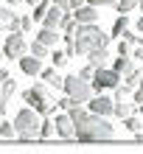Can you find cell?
Returning <instances> with one entry per match:
<instances>
[{
	"label": "cell",
	"mask_w": 143,
	"mask_h": 154,
	"mask_svg": "<svg viewBox=\"0 0 143 154\" xmlns=\"http://www.w3.org/2000/svg\"><path fill=\"white\" fill-rule=\"evenodd\" d=\"M73 132H76V140H84V143L112 140L115 137V129L107 121V115H95V112H82L73 121Z\"/></svg>",
	"instance_id": "6da1fadb"
},
{
	"label": "cell",
	"mask_w": 143,
	"mask_h": 154,
	"mask_svg": "<svg viewBox=\"0 0 143 154\" xmlns=\"http://www.w3.org/2000/svg\"><path fill=\"white\" fill-rule=\"evenodd\" d=\"M98 45H110V34H104L95 23H79V31L73 37L76 56L79 53H87L90 48H98Z\"/></svg>",
	"instance_id": "7a4b0ae2"
},
{
	"label": "cell",
	"mask_w": 143,
	"mask_h": 154,
	"mask_svg": "<svg viewBox=\"0 0 143 154\" xmlns=\"http://www.w3.org/2000/svg\"><path fill=\"white\" fill-rule=\"evenodd\" d=\"M39 121H42V115L37 109H31V106H25V109H20L14 115V134L20 140H37Z\"/></svg>",
	"instance_id": "3957f363"
},
{
	"label": "cell",
	"mask_w": 143,
	"mask_h": 154,
	"mask_svg": "<svg viewBox=\"0 0 143 154\" xmlns=\"http://www.w3.org/2000/svg\"><path fill=\"white\" fill-rule=\"evenodd\" d=\"M62 90L73 98L76 104H84L87 98L93 95V84L87 79H82V76H65V81H62Z\"/></svg>",
	"instance_id": "277c9868"
},
{
	"label": "cell",
	"mask_w": 143,
	"mask_h": 154,
	"mask_svg": "<svg viewBox=\"0 0 143 154\" xmlns=\"http://www.w3.org/2000/svg\"><path fill=\"white\" fill-rule=\"evenodd\" d=\"M23 53H28V42H25L23 31H8V39L3 45V59L14 62V59H20Z\"/></svg>",
	"instance_id": "5b68a950"
},
{
	"label": "cell",
	"mask_w": 143,
	"mask_h": 154,
	"mask_svg": "<svg viewBox=\"0 0 143 154\" xmlns=\"http://www.w3.org/2000/svg\"><path fill=\"white\" fill-rule=\"evenodd\" d=\"M23 101L31 106V109H37L39 115H51L53 112V104H51V98L45 95V93H39L37 87H28V90H23Z\"/></svg>",
	"instance_id": "8992f818"
},
{
	"label": "cell",
	"mask_w": 143,
	"mask_h": 154,
	"mask_svg": "<svg viewBox=\"0 0 143 154\" xmlns=\"http://www.w3.org/2000/svg\"><path fill=\"white\" fill-rule=\"evenodd\" d=\"M121 81V73H115L112 67H95L93 70V93H98V90H112L115 84Z\"/></svg>",
	"instance_id": "52a82bcc"
},
{
	"label": "cell",
	"mask_w": 143,
	"mask_h": 154,
	"mask_svg": "<svg viewBox=\"0 0 143 154\" xmlns=\"http://www.w3.org/2000/svg\"><path fill=\"white\" fill-rule=\"evenodd\" d=\"M53 129H56V134H59V137H65V140H73L76 137L73 121H70L67 112H56V115H53Z\"/></svg>",
	"instance_id": "ba28073f"
},
{
	"label": "cell",
	"mask_w": 143,
	"mask_h": 154,
	"mask_svg": "<svg viewBox=\"0 0 143 154\" xmlns=\"http://www.w3.org/2000/svg\"><path fill=\"white\" fill-rule=\"evenodd\" d=\"M87 104H90V112L95 115H112V98H107V95H90L87 98Z\"/></svg>",
	"instance_id": "9c48e42d"
},
{
	"label": "cell",
	"mask_w": 143,
	"mask_h": 154,
	"mask_svg": "<svg viewBox=\"0 0 143 154\" xmlns=\"http://www.w3.org/2000/svg\"><path fill=\"white\" fill-rule=\"evenodd\" d=\"M73 17H76V23H98V6L82 3L79 8H73Z\"/></svg>",
	"instance_id": "30bf717a"
},
{
	"label": "cell",
	"mask_w": 143,
	"mask_h": 154,
	"mask_svg": "<svg viewBox=\"0 0 143 154\" xmlns=\"http://www.w3.org/2000/svg\"><path fill=\"white\" fill-rule=\"evenodd\" d=\"M87 59H90L93 67H104L110 62V45H98V48H90L87 51Z\"/></svg>",
	"instance_id": "8fae6325"
},
{
	"label": "cell",
	"mask_w": 143,
	"mask_h": 154,
	"mask_svg": "<svg viewBox=\"0 0 143 154\" xmlns=\"http://www.w3.org/2000/svg\"><path fill=\"white\" fill-rule=\"evenodd\" d=\"M20 70L25 76H39V70H42V59H37V56H20Z\"/></svg>",
	"instance_id": "7c38bea8"
},
{
	"label": "cell",
	"mask_w": 143,
	"mask_h": 154,
	"mask_svg": "<svg viewBox=\"0 0 143 154\" xmlns=\"http://www.w3.org/2000/svg\"><path fill=\"white\" fill-rule=\"evenodd\" d=\"M59 20H62V8L51 3V6H48V11L42 14V20H39V23L45 25V28H59Z\"/></svg>",
	"instance_id": "4fadbf2b"
},
{
	"label": "cell",
	"mask_w": 143,
	"mask_h": 154,
	"mask_svg": "<svg viewBox=\"0 0 143 154\" xmlns=\"http://www.w3.org/2000/svg\"><path fill=\"white\" fill-rule=\"evenodd\" d=\"M39 76H42V81H45V84H48L51 90H62V81H65V79H62V76H59L53 67H45V70H39Z\"/></svg>",
	"instance_id": "5bb4252c"
},
{
	"label": "cell",
	"mask_w": 143,
	"mask_h": 154,
	"mask_svg": "<svg viewBox=\"0 0 143 154\" xmlns=\"http://www.w3.org/2000/svg\"><path fill=\"white\" fill-rule=\"evenodd\" d=\"M37 39H39L42 45H48V48H51V45L59 42V28H45V25H42V31L37 34Z\"/></svg>",
	"instance_id": "9a60e30c"
},
{
	"label": "cell",
	"mask_w": 143,
	"mask_h": 154,
	"mask_svg": "<svg viewBox=\"0 0 143 154\" xmlns=\"http://www.w3.org/2000/svg\"><path fill=\"white\" fill-rule=\"evenodd\" d=\"M126 28H129V17H126V14L115 17V23H112V34H110V37H115V39H118V37H121V34L126 31Z\"/></svg>",
	"instance_id": "2e32d148"
},
{
	"label": "cell",
	"mask_w": 143,
	"mask_h": 154,
	"mask_svg": "<svg viewBox=\"0 0 143 154\" xmlns=\"http://www.w3.org/2000/svg\"><path fill=\"white\" fill-rule=\"evenodd\" d=\"M132 109H135V106H132L126 98H123V101H112V115H118V118H126Z\"/></svg>",
	"instance_id": "e0dca14e"
},
{
	"label": "cell",
	"mask_w": 143,
	"mask_h": 154,
	"mask_svg": "<svg viewBox=\"0 0 143 154\" xmlns=\"http://www.w3.org/2000/svg\"><path fill=\"white\" fill-rule=\"evenodd\" d=\"M132 67H135V65H132V59L129 56H115V65H112V70H115V73H126V70H132Z\"/></svg>",
	"instance_id": "ac0fdd59"
},
{
	"label": "cell",
	"mask_w": 143,
	"mask_h": 154,
	"mask_svg": "<svg viewBox=\"0 0 143 154\" xmlns=\"http://www.w3.org/2000/svg\"><path fill=\"white\" fill-rule=\"evenodd\" d=\"M14 90H17V81H14L11 76L0 81V95H3V98H11V93H14Z\"/></svg>",
	"instance_id": "d6986e66"
},
{
	"label": "cell",
	"mask_w": 143,
	"mask_h": 154,
	"mask_svg": "<svg viewBox=\"0 0 143 154\" xmlns=\"http://www.w3.org/2000/svg\"><path fill=\"white\" fill-rule=\"evenodd\" d=\"M53 134H56V129H53V123H51V121H39V134H37V137L48 140V137H53Z\"/></svg>",
	"instance_id": "ffe728a7"
},
{
	"label": "cell",
	"mask_w": 143,
	"mask_h": 154,
	"mask_svg": "<svg viewBox=\"0 0 143 154\" xmlns=\"http://www.w3.org/2000/svg\"><path fill=\"white\" fill-rule=\"evenodd\" d=\"M112 90H115V98H112V101H123V98H129V95H132V87L121 84V81H118V84H115Z\"/></svg>",
	"instance_id": "44dd1931"
},
{
	"label": "cell",
	"mask_w": 143,
	"mask_h": 154,
	"mask_svg": "<svg viewBox=\"0 0 143 154\" xmlns=\"http://www.w3.org/2000/svg\"><path fill=\"white\" fill-rule=\"evenodd\" d=\"M123 126H126V129H129L132 134H135V132H140V129H143V123H140V121H138V118H135V115H132V112H129L126 118H123Z\"/></svg>",
	"instance_id": "7402d4cb"
},
{
	"label": "cell",
	"mask_w": 143,
	"mask_h": 154,
	"mask_svg": "<svg viewBox=\"0 0 143 154\" xmlns=\"http://www.w3.org/2000/svg\"><path fill=\"white\" fill-rule=\"evenodd\" d=\"M112 3H115V11L126 14V11H132V8L138 6V0H112Z\"/></svg>",
	"instance_id": "603a6c76"
},
{
	"label": "cell",
	"mask_w": 143,
	"mask_h": 154,
	"mask_svg": "<svg viewBox=\"0 0 143 154\" xmlns=\"http://www.w3.org/2000/svg\"><path fill=\"white\" fill-rule=\"evenodd\" d=\"M48 56H51V62H53V67H62V65H67V53L65 51H53V53H48Z\"/></svg>",
	"instance_id": "cb8c5ba5"
},
{
	"label": "cell",
	"mask_w": 143,
	"mask_h": 154,
	"mask_svg": "<svg viewBox=\"0 0 143 154\" xmlns=\"http://www.w3.org/2000/svg\"><path fill=\"white\" fill-rule=\"evenodd\" d=\"M31 56H37V59H45V56H48V45H42L39 39H37V42H31Z\"/></svg>",
	"instance_id": "d4e9b609"
},
{
	"label": "cell",
	"mask_w": 143,
	"mask_h": 154,
	"mask_svg": "<svg viewBox=\"0 0 143 154\" xmlns=\"http://www.w3.org/2000/svg\"><path fill=\"white\" fill-rule=\"evenodd\" d=\"M118 39H126V42L132 45V48H135V45H140V37H138V34H132L129 28H126V31H123V34H121V37H118Z\"/></svg>",
	"instance_id": "484cf974"
},
{
	"label": "cell",
	"mask_w": 143,
	"mask_h": 154,
	"mask_svg": "<svg viewBox=\"0 0 143 154\" xmlns=\"http://www.w3.org/2000/svg\"><path fill=\"white\" fill-rule=\"evenodd\" d=\"M0 134H3V137H8V140L17 137V134H14V123H3V121H0Z\"/></svg>",
	"instance_id": "4316f807"
},
{
	"label": "cell",
	"mask_w": 143,
	"mask_h": 154,
	"mask_svg": "<svg viewBox=\"0 0 143 154\" xmlns=\"http://www.w3.org/2000/svg\"><path fill=\"white\" fill-rule=\"evenodd\" d=\"M73 104H76V101H73V98H70V95H65V98H59V101H56V106H59L62 112H67V109H70V106H73Z\"/></svg>",
	"instance_id": "83f0119b"
},
{
	"label": "cell",
	"mask_w": 143,
	"mask_h": 154,
	"mask_svg": "<svg viewBox=\"0 0 143 154\" xmlns=\"http://www.w3.org/2000/svg\"><path fill=\"white\" fill-rule=\"evenodd\" d=\"M132 53V45L126 39H118V56H129Z\"/></svg>",
	"instance_id": "f1b7e54d"
},
{
	"label": "cell",
	"mask_w": 143,
	"mask_h": 154,
	"mask_svg": "<svg viewBox=\"0 0 143 154\" xmlns=\"http://www.w3.org/2000/svg\"><path fill=\"white\" fill-rule=\"evenodd\" d=\"M8 17H11V11H8L6 6H0V31H6V23H8Z\"/></svg>",
	"instance_id": "f546056e"
},
{
	"label": "cell",
	"mask_w": 143,
	"mask_h": 154,
	"mask_svg": "<svg viewBox=\"0 0 143 154\" xmlns=\"http://www.w3.org/2000/svg\"><path fill=\"white\" fill-rule=\"evenodd\" d=\"M93 70H95L93 65H87V67H82V70H79L76 76H82V79H87V81H90V79H93Z\"/></svg>",
	"instance_id": "4dcf8cb0"
},
{
	"label": "cell",
	"mask_w": 143,
	"mask_h": 154,
	"mask_svg": "<svg viewBox=\"0 0 143 154\" xmlns=\"http://www.w3.org/2000/svg\"><path fill=\"white\" fill-rule=\"evenodd\" d=\"M31 25H34L31 17H20V31H31Z\"/></svg>",
	"instance_id": "1f68e13d"
},
{
	"label": "cell",
	"mask_w": 143,
	"mask_h": 154,
	"mask_svg": "<svg viewBox=\"0 0 143 154\" xmlns=\"http://www.w3.org/2000/svg\"><path fill=\"white\" fill-rule=\"evenodd\" d=\"M51 3H53V6H59L62 11H70V6H67V0H51Z\"/></svg>",
	"instance_id": "d6a6232c"
},
{
	"label": "cell",
	"mask_w": 143,
	"mask_h": 154,
	"mask_svg": "<svg viewBox=\"0 0 143 154\" xmlns=\"http://www.w3.org/2000/svg\"><path fill=\"white\" fill-rule=\"evenodd\" d=\"M84 3H90V6H110L112 0H84Z\"/></svg>",
	"instance_id": "836d02e7"
},
{
	"label": "cell",
	"mask_w": 143,
	"mask_h": 154,
	"mask_svg": "<svg viewBox=\"0 0 143 154\" xmlns=\"http://www.w3.org/2000/svg\"><path fill=\"white\" fill-rule=\"evenodd\" d=\"M82 3H84V0H67V6H70V11H73V8H79Z\"/></svg>",
	"instance_id": "e575fe53"
},
{
	"label": "cell",
	"mask_w": 143,
	"mask_h": 154,
	"mask_svg": "<svg viewBox=\"0 0 143 154\" xmlns=\"http://www.w3.org/2000/svg\"><path fill=\"white\" fill-rule=\"evenodd\" d=\"M135 31H140V34H143V14L138 17V23H135Z\"/></svg>",
	"instance_id": "d590c367"
},
{
	"label": "cell",
	"mask_w": 143,
	"mask_h": 154,
	"mask_svg": "<svg viewBox=\"0 0 143 154\" xmlns=\"http://www.w3.org/2000/svg\"><path fill=\"white\" fill-rule=\"evenodd\" d=\"M135 48H138V51H135V56H138V59L143 62V45H135Z\"/></svg>",
	"instance_id": "8d00e7d4"
},
{
	"label": "cell",
	"mask_w": 143,
	"mask_h": 154,
	"mask_svg": "<svg viewBox=\"0 0 143 154\" xmlns=\"http://www.w3.org/2000/svg\"><path fill=\"white\" fill-rule=\"evenodd\" d=\"M3 79H8V73H6V70H3V67H0V81H3Z\"/></svg>",
	"instance_id": "74e56055"
},
{
	"label": "cell",
	"mask_w": 143,
	"mask_h": 154,
	"mask_svg": "<svg viewBox=\"0 0 143 154\" xmlns=\"http://www.w3.org/2000/svg\"><path fill=\"white\" fill-rule=\"evenodd\" d=\"M135 137H138V140L143 143V129H140V132H135Z\"/></svg>",
	"instance_id": "f35d334b"
},
{
	"label": "cell",
	"mask_w": 143,
	"mask_h": 154,
	"mask_svg": "<svg viewBox=\"0 0 143 154\" xmlns=\"http://www.w3.org/2000/svg\"><path fill=\"white\" fill-rule=\"evenodd\" d=\"M6 3H8V6H17V3H23V0H6Z\"/></svg>",
	"instance_id": "ab89813d"
},
{
	"label": "cell",
	"mask_w": 143,
	"mask_h": 154,
	"mask_svg": "<svg viewBox=\"0 0 143 154\" xmlns=\"http://www.w3.org/2000/svg\"><path fill=\"white\" fill-rule=\"evenodd\" d=\"M23 3H28V6H34V3H37V0H23Z\"/></svg>",
	"instance_id": "60d3db41"
},
{
	"label": "cell",
	"mask_w": 143,
	"mask_h": 154,
	"mask_svg": "<svg viewBox=\"0 0 143 154\" xmlns=\"http://www.w3.org/2000/svg\"><path fill=\"white\" fill-rule=\"evenodd\" d=\"M138 109H140V112H143V101H140V104H138Z\"/></svg>",
	"instance_id": "b9f144b4"
},
{
	"label": "cell",
	"mask_w": 143,
	"mask_h": 154,
	"mask_svg": "<svg viewBox=\"0 0 143 154\" xmlns=\"http://www.w3.org/2000/svg\"><path fill=\"white\" fill-rule=\"evenodd\" d=\"M0 62H3V48H0Z\"/></svg>",
	"instance_id": "7bdbcfd3"
},
{
	"label": "cell",
	"mask_w": 143,
	"mask_h": 154,
	"mask_svg": "<svg viewBox=\"0 0 143 154\" xmlns=\"http://www.w3.org/2000/svg\"><path fill=\"white\" fill-rule=\"evenodd\" d=\"M140 45H143V37H140Z\"/></svg>",
	"instance_id": "ee69618b"
}]
</instances>
